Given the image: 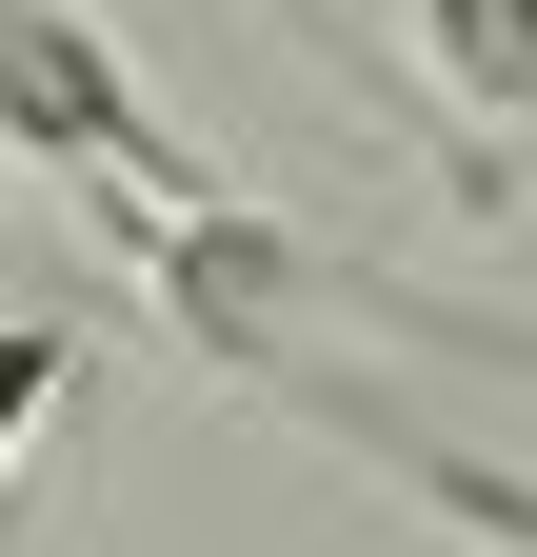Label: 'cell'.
Segmentation results:
<instances>
[{
    "instance_id": "obj_1",
    "label": "cell",
    "mask_w": 537,
    "mask_h": 557,
    "mask_svg": "<svg viewBox=\"0 0 537 557\" xmlns=\"http://www.w3.org/2000/svg\"><path fill=\"white\" fill-rule=\"evenodd\" d=\"M0 139H21L80 220H100V199H160V180L199 160V139L140 100V60H120L100 0H0Z\"/></svg>"
},
{
    "instance_id": "obj_2",
    "label": "cell",
    "mask_w": 537,
    "mask_h": 557,
    "mask_svg": "<svg viewBox=\"0 0 537 557\" xmlns=\"http://www.w3.org/2000/svg\"><path fill=\"white\" fill-rule=\"evenodd\" d=\"M419 81L458 120H537V0H419Z\"/></svg>"
},
{
    "instance_id": "obj_3",
    "label": "cell",
    "mask_w": 537,
    "mask_h": 557,
    "mask_svg": "<svg viewBox=\"0 0 537 557\" xmlns=\"http://www.w3.org/2000/svg\"><path fill=\"white\" fill-rule=\"evenodd\" d=\"M60 398H80V319H60V299H21V319H0V478H21V438H40Z\"/></svg>"
},
{
    "instance_id": "obj_4",
    "label": "cell",
    "mask_w": 537,
    "mask_h": 557,
    "mask_svg": "<svg viewBox=\"0 0 537 557\" xmlns=\"http://www.w3.org/2000/svg\"><path fill=\"white\" fill-rule=\"evenodd\" d=\"M0 259H21V220H0Z\"/></svg>"
}]
</instances>
